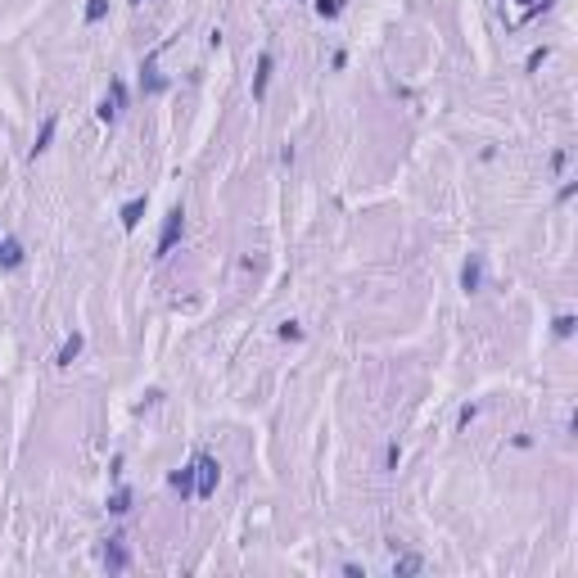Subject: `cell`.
<instances>
[{"label": "cell", "instance_id": "cell-1", "mask_svg": "<svg viewBox=\"0 0 578 578\" xmlns=\"http://www.w3.org/2000/svg\"><path fill=\"white\" fill-rule=\"evenodd\" d=\"M181 235H186V213L172 208V213L163 217V230H158V249H154V258H167V253L181 244Z\"/></svg>", "mask_w": 578, "mask_h": 578}, {"label": "cell", "instance_id": "cell-2", "mask_svg": "<svg viewBox=\"0 0 578 578\" xmlns=\"http://www.w3.org/2000/svg\"><path fill=\"white\" fill-rule=\"evenodd\" d=\"M217 483H221V466L199 452V457H195V497H213Z\"/></svg>", "mask_w": 578, "mask_h": 578}, {"label": "cell", "instance_id": "cell-3", "mask_svg": "<svg viewBox=\"0 0 578 578\" xmlns=\"http://www.w3.org/2000/svg\"><path fill=\"white\" fill-rule=\"evenodd\" d=\"M122 109H127V86H122L118 77H113V82H109V95L99 99V109H95V118H99V122H104V127H113V122H118V118H122Z\"/></svg>", "mask_w": 578, "mask_h": 578}, {"label": "cell", "instance_id": "cell-4", "mask_svg": "<svg viewBox=\"0 0 578 578\" xmlns=\"http://www.w3.org/2000/svg\"><path fill=\"white\" fill-rule=\"evenodd\" d=\"M141 91H145V95H163V91H167V77L158 73V50L141 64Z\"/></svg>", "mask_w": 578, "mask_h": 578}, {"label": "cell", "instance_id": "cell-5", "mask_svg": "<svg viewBox=\"0 0 578 578\" xmlns=\"http://www.w3.org/2000/svg\"><path fill=\"white\" fill-rule=\"evenodd\" d=\"M104 569H109V574H127V569H131V551L122 546V538H118V533L104 542Z\"/></svg>", "mask_w": 578, "mask_h": 578}, {"label": "cell", "instance_id": "cell-6", "mask_svg": "<svg viewBox=\"0 0 578 578\" xmlns=\"http://www.w3.org/2000/svg\"><path fill=\"white\" fill-rule=\"evenodd\" d=\"M461 289H466V294L483 289V253H470L466 258V267H461Z\"/></svg>", "mask_w": 578, "mask_h": 578}, {"label": "cell", "instance_id": "cell-7", "mask_svg": "<svg viewBox=\"0 0 578 578\" xmlns=\"http://www.w3.org/2000/svg\"><path fill=\"white\" fill-rule=\"evenodd\" d=\"M272 68H276V55H272V50H262V55H258V73H253V99H262V95H267Z\"/></svg>", "mask_w": 578, "mask_h": 578}, {"label": "cell", "instance_id": "cell-8", "mask_svg": "<svg viewBox=\"0 0 578 578\" xmlns=\"http://www.w3.org/2000/svg\"><path fill=\"white\" fill-rule=\"evenodd\" d=\"M167 488L181 492V502H186V497H195V461H190L186 470H172V474H167Z\"/></svg>", "mask_w": 578, "mask_h": 578}, {"label": "cell", "instance_id": "cell-9", "mask_svg": "<svg viewBox=\"0 0 578 578\" xmlns=\"http://www.w3.org/2000/svg\"><path fill=\"white\" fill-rule=\"evenodd\" d=\"M19 267H23V244L0 240V272H19Z\"/></svg>", "mask_w": 578, "mask_h": 578}, {"label": "cell", "instance_id": "cell-10", "mask_svg": "<svg viewBox=\"0 0 578 578\" xmlns=\"http://www.w3.org/2000/svg\"><path fill=\"white\" fill-rule=\"evenodd\" d=\"M55 131H59V118L50 113V118L41 122V131H36V145H32V158H41L45 149H50V141H55Z\"/></svg>", "mask_w": 578, "mask_h": 578}, {"label": "cell", "instance_id": "cell-11", "mask_svg": "<svg viewBox=\"0 0 578 578\" xmlns=\"http://www.w3.org/2000/svg\"><path fill=\"white\" fill-rule=\"evenodd\" d=\"M82 344H86V339H82V335H77V330H73V335H68L64 339V348H59V366H73V361H77V352H82Z\"/></svg>", "mask_w": 578, "mask_h": 578}, {"label": "cell", "instance_id": "cell-12", "mask_svg": "<svg viewBox=\"0 0 578 578\" xmlns=\"http://www.w3.org/2000/svg\"><path fill=\"white\" fill-rule=\"evenodd\" d=\"M141 217H145V199H131V204H122V226H127V230L141 226Z\"/></svg>", "mask_w": 578, "mask_h": 578}, {"label": "cell", "instance_id": "cell-13", "mask_svg": "<svg viewBox=\"0 0 578 578\" xmlns=\"http://www.w3.org/2000/svg\"><path fill=\"white\" fill-rule=\"evenodd\" d=\"M312 10H317V19H339V14H344V0H312Z\"/></svg>", "mask_w": 578, "mask_h": 578}, {"label": "cell", "instance_id": "cell-14", "mask_svg": "<svg viewBox=\"0 0 578 578\" xmlns=\"http://www.w3.org/2000/svg\"><path fill=\"white\" fill-rule=\"evenodd\" d=\"M131 511V488H118L109 497V515H127Z\"/></svg>", "mask_w": 578, "mask_h": 578}, {"label": "cell", "instance_id": "cell-15", "mask_svg": "<svg viewBox=\"0 0 578 578\" xmlns=\"http://www.w3.org/2000/svg\"><path fill=\"white\" fill-rule=\"evenodd\" d=\"M393 574H398V578L420 574V556H398V560H393Z\"/></svg>", "mask_w": 578, "mask_h": 578}, {"label": "cell", "instance_id": "cell-16", "mask_svg": "<svg viewBox=\"0 0 578 578\" xmlns=\"http://www.w3.org/2000/svg\"><path fill=\"white\" fill-rule=\"evenodd\" d=\"M104 14H109V0H86V23H91V27H95Z\"/></svg>", "mask_w": 578, "mask_h": 578}, {"label": "cell", "instance_id": "cell-17", "mask_svg": "<svg viewBox=\"0 0 578 578\" xmlns=\"http://www.w3.org/2000/svg\"><path fill=\"white\" fill-rule=\"evenodd\" d=\"M574 326H578V321L569 317V312H565V317H556V335H560V339H569V335H574Z\"/></svg>", "mask_w": 578, "mask_h": 578}, {"label": "cell", "instance_id": "cell-18", "mask_svg": "<svg viewBox=\"0 0 578 578\" xmlns=\"http://www.w3.org/2000/svg\"><path fill=\"white\" fill-rule=\"evenodd\" d=\"M398 461H402V448L389 443V452H384V470H398Z\"/></svg>", "mask_w": 578, "mask_h": 578}, {"label": "cell", "instance_id": "cell-19", "mask_svg": "<svg viewBox=\"0 0 578 578\" xmlns=\"http://www.w3.org/2000/svg\"><path fill=\"white\" fill-rule=\"evenodd\" d=\"M276 335H280V339H303V326H298V321H285Z\"/></svg>", "mask_w": 578, "mask_h": 578}, {"label": "cell", "instance_id": "cell-20", "mask_svg": "<svg viewBox=\"0 0 578 578\" xmlns=\"http://www.w3.org/2000/svg\"><path fill=\"white\" fill-rule=\"evenodd\" d=\"M474 416H479V407H461V416H457V425H461V429H466V425H470V420H474Z\"/></svg>", "mask_w": 578, "mask_h": 578}, {"label": "cell", "instance_id": "cell-21", "mask_svg": "<svg viewBox=\"0 0 578 578\" xmlns=\"http://www.w3.org/2000/svg\"><path fill=\"white\" fill-rule=\"evenodd\" d=\"M131 5H145V0H131Z\"/></svg>", "mask_w": 578, "mask_h": 578}]
</instances>
